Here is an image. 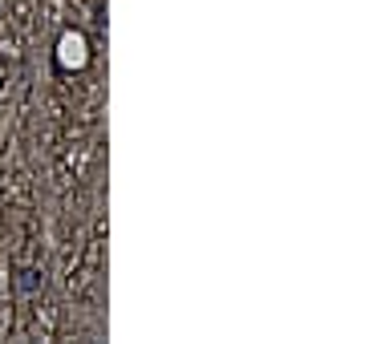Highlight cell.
<instances>
[{
  "label": "cell",
  "instance_id": "6da1fadb",
  "mask_svg": "<svg viewBox=\"0 0 365 344\" xmlns=\"http://www.w3.org/2000/svg\"><path fill=\"white\" fill-rule=\"evenodd\" d=\"M57 61H61V69H82L85 61H89V53H85V37L82 33H66V37H61Z\"/></svg>",
  "mask_w": 365,
  "mask_h": 344
},
{
  "label": "cell",
  "instance_id": "7a4b0ae2",
  "mask_svg": "<svg viewBox=\"0 0 365 344\" xmlns=\"http://www.w3.org/2000/svg\"><path fill=\"white\" fill-rule=\"evenodd\" d=\"M17 288L25 295L41 292V288H45V272H37V267H20V272H17Z\"/></svg>",
  "mask_w": 365,
  "mask_h": 344
}]
</instances>
